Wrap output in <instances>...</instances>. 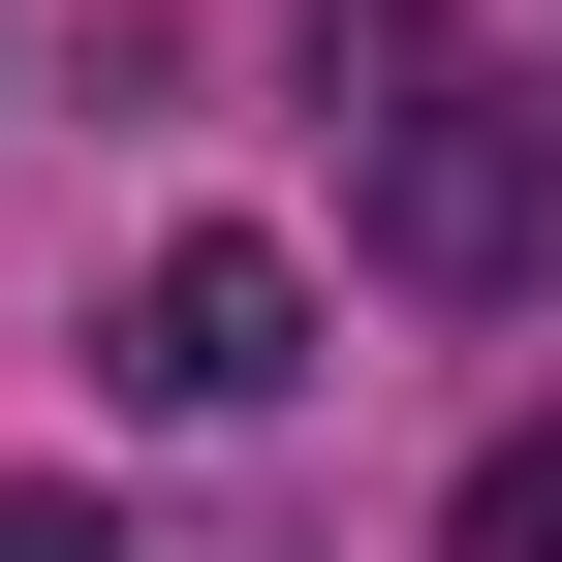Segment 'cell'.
<instances>
[{
	"label": "cell",
	"mask_w": 562,
	"mask_h": 562,
	"mask_svg": "<svg viewBox=\"0 0 562 562\" xmlns=\"http://www.w3.org/2000/svg\"><path fill=\"white\" fill-rule=\"evenodd\" d=\"M438 562H562V406H531V438H501V469L438 501Z\"/></svg>",
	"instance_id": "2"
},
{
	"label": "cell",
	"mask_w": 562,
	"mask_h": 562,
	"mask_svg": "<svg viewBox=\"0 0 562 562\" xmlns=\"http://www.w3.org/2000/svg\"><path fill=\"white\" fill-rule=\"evenodd\" d=\"M281 344H313L281 250H157V281H125V375H157V406H281Z\"/></svg>",
	"instance_id": "1"
},
{
	"label": "cell",
	"mask_w": 562,
	"mask_h": 562,
	"mask_svg": "<svg viewBox=\"0 0 562 562\" xmlns=\"http://www.w3.org/2000/svg\"><path fill=\"white\" fill-rule=\"evenodd\" d=\"M0 562H125V531H94V501H0Z\"/></svg>",
	"instance_id": "3"
}]
</instances>
